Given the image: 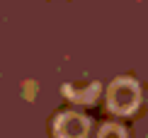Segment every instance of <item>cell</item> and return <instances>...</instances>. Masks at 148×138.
Returning <instances> with one entry per match:
<instances>
[{
    "label": "cell",
    "mask_w": 148,
    "mask_h": 138,
    "mask_svg": "<svg viewBox=\"0 0 148 138\" xmlns=\"http://www.w3.org/2000/svg\"><path fill=\"white\" fill-rule=\"evenodd\" d=\"M63 92H66V97H71L73 102H78V104H92V99L100 92V85L97 83H83V85L68 83L63 87Z\"/></svg>",
    "instance_id": "3"
},
{
    "label": "cell",
    "mask_w": 148,
    "mask_h": 138,
    "mask_svg": "<svg viewBox=\"0 0 148 138\" xmlns=\"http://www.w3.org/2000/svg\"><path fill=\"white\" fill-rule=\"evenodd\" d=\"M90 131V121L75 111H66L53 121V136L56 138H85Z\"/></svg>",
    "instance_id": "2"
},
{
    "label": "cell",
    "mask_w": 148,
    "mask_h": 138,
    "mask_svg": "<svg viewBox=\"0 0 148 138\" xmlns=\"http://www.w3.org/2000/svg\"><path fill=\"white\" fill-rule=\"evenodd\" d=\"M97 138H126V131L119 126V124H104L100 128Z\"/></svg>",
    "instance_id": "4"
},
{
    "label": "cell",
    "mask_w": 148,
    "mask_h": 138,
    "mask_svg": "<svg viewBox=\"0 0 148 138\" xmlns=\"http://www.w3.org/2000/svg\"><path fill=\"white\" fill-rule=\"evenodd\" d=\"M141 102V90L136 85V80L131 78H116L109 85L107 92V104L114 114H131Z\"/></svg>",
    "instance_id": "1"
}]
</instances>
